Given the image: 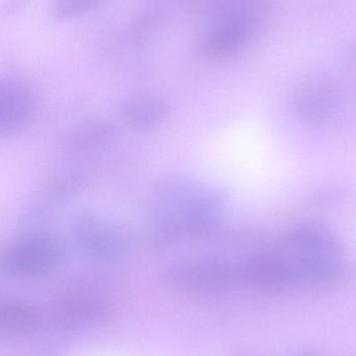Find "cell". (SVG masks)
I'll return each mask as SVG.
<instances>
[{
	"mask_svg": "<svg viewBox=\"0 0 356 356\" xmlns=\"http://www.w3.org/2000/svg\"><path fill=\"white\" fill-rule=\"evenodd\" d=\"M148 207L155 242L169 246L212 234L225 217L226 199L200 178L169 173L150 186Z\"/></svg>",
	"mask_w": 356,
	"mask_h": 356,
	"instance_id": "obj_1",
	"label": "cell"
},
{
	"mask_svg": "<svg viewBox=\"0 0 356 356\" xmlns=\"http://www.w3.org/2000/svg\"><path fill=\"white\" fill-rule=\"evenodd\" d=\"M162 277L169 288L183 294H225L242 286V261L224 257H190L169 264Z\"/></svg>",
	"mask_w": 356,
	"mask_h": 356,
	"instance_id": "obj_2",
	"label": "cell"
},
{
	"mask_svg": "<svg viewBox=\"0 0 356 356\" xmlns=\"http://www.w3.org/2000/svg\"><path fill=\"white\" fill-rule=\"evenodd\" d=\"M70 234L77 250L96 263L121 261L133 246L131 234L121 224L95 211L77 213L71 221Z\"/></svg>",
	"mask_w": 356,
	"mask_h": 356,
	"instance_id": "obj_3",
	"label": "cell"
},
{
	"mask_svg": "<svg viewBox=\"0 0 356 356\" xmlns=\"http://www.w3.org/2000/svg\"><path fill=\"white\" fill-rule=\"evenodd\" d=\"M268 10L269 2L261 0L240 14L208 25L199 44L201 56L212 63L238 58L252 41Z\"/></svg>",
	"mask_w": 356,
	"mask_h": 356,
	"instance_id": "obj_4",
	"label": "cell"
},
{
	"mask_svg": "<svg viewBox=\"0 0 356 356\" xmlns=\"http://www.w3.org/2000/svg\"><path fill=\"white\" fill-rule=\"evenodd\" d=\"M65 259L66 246L60 238L48 232H33L6 246L1 266L13 277L36 280L56 271Z\"/></svg>",
	"mask_w": 356,
	"mask_h": 356,
	"instance_id": "obj_5",
	"label": "cell"
},
{
	"mask_svg": "<svg viewBox=\"0 0 356 356\" xmlns=\"http://www.w3.org/2000/svg\"><path fill=\"white\" fill-rule=\"evenodd\" d=\"M277 251L294 268L346 259L344 244L338 234L319 223H303L290 228L280 238Z\"/></svg>",
	"mask_w": 356,
	"mask_h": 356,
	"instance_id": "obj_6",
	"label": "cell"
},
{
	"mask_svg": "<svg viewBox=\"0 0 356 356\" xmlns=\"http://www.w3.org/2000/svg\"><path fill=\"white\" fill-rule=\"evenodd\" d=\"M37 110L31 85L19 75L8 73L0 79V135L10 138L27 127Z\"/></svg>",
	"mask_w": 356,
	"mask_h": 356,
	"instance_id": "obj_7",
	"label": "cell"
},
{
	"mask_svg": "<svg viewBox=\"0 0 356 356\" xmlns=\"http://www.w3.org/2000/svg\"><path fill=\"white\" fill-rule=\"evenodd\" d=\"M45 325L67 332L91 330L106 323L110 317L108 305L89 295L67 297L44 311Z\"/></svg>",
	"mask_w": 356,
	"mask_h": 356,
	"instance_id": "obj_8",
	"label": "cell"
},
{
	"mask_svg": "<svg viewBox=\"0 0 356 356\" xmlns=\"http://www.w3.org/2000/svg\"><path fill=\"white\" fill-rule=\"evenodd\" d=\"M242 286L263 293H279L298 284L292 263L277 250L242 261Z\"/></svg>",
	"mask_w": 356,
	"mask_h": 356,
	"instance_id": "obj_9",
	"label": "cell"
},
{
	"mask_svg": "<svg viewBox=\"0 0 356 356\" xmlns=\"http://www.w3.org/2000/svg\"><path fill=\"white\" fill-rule=\"evenodd\" d=\"M292 104L299 118L307 122H321L330 118L336 111L339 92L330 83H309L295 92Z\"/></svg>",
	"mask_w": 356,
	"mask_h": 356,
	"instance_id": "obj_10",
	"label": "cell"
},
{
	"mask_svg": "<svg viewBox=\"0 0 356 356\" xmlns=\"http://www.w3.org/2000/svg\"><path fill=\"white\" fill-rule=\"evenodd\" d=\"M121 114L132 129L150 131L167 120L169 106L162 97L154 94H133L121 102Z\"/></svg>",
	"mask_w": 356,
	"mask_h": 356,
	"instance_id": "obj_11",
	"label": "cell"
},
{
	"mask_svg": "<svg viewBox=\"0 0 356 356\" xmlns=\"http://www.w3.org/2000/svg\"><path fill=\"white\" fill-rule=\"evenodd\" d=\"M45 325V314L39 307L19 299L0 303V327L10 336H29Z\"/></svg>",
	"mask_w": 356,
	"mask_h": 356,
	"instance_id": "obj_12",
	"label": "cell"
},
{
	"mask_svg": "<svg viewBox=\"0 0 356 356\" xmlns=\"http://www.w3.org/2000/svg\"><path fill=\"white\" fill-rule=\"evenodd\" d=\"M113 129L104 122L83 125L71 135L68 147L72 152H83L106 143L112 137Z\"/></svg>",
	"mask_w": 356,
	"mask_h": 356,
	"instance_id": "obj_13",
	"label": "cell"
},
{
	"mask_svg": "<svg viewBox=\"0 0 356 356\" xmlns=\"http://www.w3.org/2000/svg\"><path fill=\"white\" fill-rule=\"evenodd\" d=\"M108 0H50L49 12L56 20H67L98 10Z\"/></svg>",
	"mask_w": 356,
	"mask_h": 356,
	"instance_id": "obj_14",
	"label": "cell"
},
{
	"mask_svg": "<svg viewBox=\"0 0 356 356\" xmlns=\"http://www.w3.org/2000/svg\"><path fill=\"white\" fill-rule=\"evenodd\" d=\"M163 15L157 10L146 12L136 19L132 25L131 35L133 39L141 40L148 37L163 22Z\"/></svg>",
	"mask_w": 356,
	"mask_h": 356,
	"instance_id": "obj_15",
	"label": "cell"
},
{
	"mask_svg": "<svg viewBox=\"0 0 356 356\" xmlns=\"http://www.w3.org/2000/svg\"><path fill=\"white\" fill-rule=\"evenodd\" d=\"M209 0H173L176 4L188 14L202 16Z\"/></svg>",
	"mask_w": 356,
	"mask_h": 356,
	"instance_id": "obj_16",
	"label": "cell"
},
{
	"mask_svg": "<svg viewBox=\"0 0 356 356\" xmlns=\"http://www.w3.org/2000/svg\"><path fill=\"white\" fill-rule=\"evenodd\" d=\"M299 356H316V355H314V353H309V351H307V353H301V355Z\"/></svg>",
	"mask_w": 356,
	"mask_h": 356,
	"instance_id": "obj_17",
	"label": "cell"
}]
</instances>
